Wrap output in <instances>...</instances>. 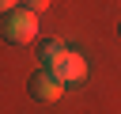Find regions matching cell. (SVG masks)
Returning a JSON list of instances; mask_svg holds the SVG:
<instances>
[{
  "mask_svg": "<svg viewBox=\"0 0 121 114\" xmlns=\"http://www.w3.org/2000/svg\"><path fill=\"white\" fill-rule=\"evenodd\" d=\"M42 65H45L57 80H64V84L87 80V61H83V53H76L68 42H45V46H42Z\"/></svg>",
  "mask_w": 121,
  "mask_h": 114,
  "instance_id": "6da1fadb",
  "label": "cell"
},
{
  "mask_svg": "<svg viewBox=\"0 0 121 114\" xmlns=\"http://www.w3.org/2000/svg\"><path fill=\"white\" fill-rule=\"evenodd\" d=\"M4 38L15 42V46H26L38 38V15L30 8H15L8 19H4Z\"/></svg>",
  "mask_w": 121,
  "mask_h": 114,
  "instance_id": "7a4b0ae2",
  "label": "cell"
},
{
  "mask_svg": "<svg viewBox=\"0 0 121 114\" xmlns=\"http://www.w3.org/2000/svg\"><path fill=\"white\" fill-rule=\"evenodd\" d=\"M64 87H68V84L57 80L49 68H42V72L30 80V95H34L38 103H57V99H64Z\"/></svg>",
  "mask_w": 121,
  "mask_h": 114,
  "instance_id": "3957f363",
  "label": "cell"
},
{
  "mask_svg": "<svg viewBox=\"0 0 121 114\" xmlns=\"http://www.w3.org/2000/svg\"><path fill=\"white\" fill-rule=\"evenodd\" d=\"M49 4H53V0H23V8H30L34 15H42V11L49 8Z\"/></svg>",
  "mask_w": 121,
  "mask_h": 114,
  "instance_id": "277c9868",
  "label": "cell"
},
{
  "mask_svg": "<svg viewBox=\"0 0 121 114\" xmlns=\"http://www.w3.org/2000/svg\"><path fill=\"white\" fill-rule=\"evenodd\" d=\"M15 8H19V0H0V15H11Z\"/></svg>",
  "mask_w": 121,
  "mask_h": 114,
  "instance_id": "5b68a950",
  "label": "cell"
}]
</instances>
